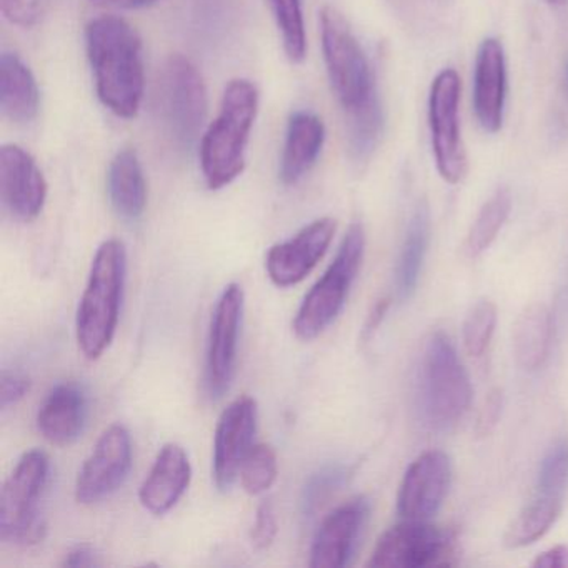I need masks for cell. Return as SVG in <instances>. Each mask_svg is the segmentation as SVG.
<instances>
[{
	"label": "cell",
	"mask_w": 568,
	"mask_h": 568,
	"mask_svg": "<svg viewBox=\"0 0 568 568\" xmlns=\"http://www.w3.org/2000/svg\"><path fill=\"white\" fill-rule=\"evenodd\" d=\"M85 48L99 101L118 118L134 119L145 91L141 36L124 19L102 16L85 28Z\"/></svg>",
	"instance_id": "1"
},
{
	"label": "cell",
	"mask_w": 568,
	"mask_h": 568,
	"mask_svg": "<svg viewBox=\"0 0 568 568\" xmlns=\"http://www.w3.org/2000/svg\"><path fill=\"white\" fill-rule=\"evenodd\" d=\"M258 112V91L247 79L229 82L221 111L201 139L202 174L211 191L231 185L245 171L248 139Z\"/></svg>",
	"instance_id": "2"
},
{
	"label": "cell",
	"mask_w": 568,
	"mask_h": 568,
	"mask_svg": "<svg viewBox=\"0 0 568 568\" xmlns=\"http://www.w3.org/2000/svg\"><path fill=\"white\" fill-rule=\"evenodd\" d=\"M128 252L118 239L102 242L95 252L88 287L75 317L79 348L89 361H98L114 341L124 297Z\"/></svg>",
	"instance_id": "3"
},
{
	"label": "cell",
	"mask_w": 568,
	"mask_h": 568,
	"mask_svg": "<svg viewBox=\"0 0 568 568\" xmlns=\"http://www.w3.org/2000/svg\"><path fill=\"white\" fill-rule=\"evenodd\" d=\"M471 384L450 338L428 335L417 372V407L430 430L448 432L470 408Z\"/></svg>",
	"instance_id": "4"
},
{
	"label": "cell",
	"mask_w": 568,
	"mask_h": 568,
	"mask_svg": "<svg viewBox=\"0 0 568 568\" xmlns=\"http://www.w3.org/2000/svg\"><path fill=\"white\" fill-rule=\"evenodd\" d=\"M364 252L365 232L357 222L348 227L334 262L302 301L292 324L297 338L314 341L334 324L361 271Z\"/></svg>",
	"instance_id": "5"
},
{
	"label": "cell",
	"mask_w": 568,
	"mask_h": 568,
	"mask_svg": "<svg viewBox=\"0 0 568 568\" xmlns=\"http://www.w3.org/2000/svg\"><path fill=\"white\" fill-rule=\"evenodd\" d=\"M159 119L175 148H194L207 119L209 98L199 69L181 54L171 55L159 75Z\"/></svg>",
	"instance_id": "6"
},
{
	"label": "cell",
	"mask_w": 568,
	"mask_h": 568,
	"mask_svg": "<svg viewBox=\"0 0 568 568\" xmlns=\"http://www.w3.org/2000/svg\"><path fill=\"white\" fill-rule=\"evenodd\" d=\"M51 460L42 450L22 455L0 494V540L32 545L44 537L41 501L48 488Z\"/></svg>",
	"instance_id": "7"
},
{
	"label": "cell",
	"mask_w": 568,
	"mask_h": 568,
	"mask_svg": "<svg viewBox=\"0 0 568 568\" xmlns=\"http://www.w3.org/2000/svg\"><path fill=\"white\" fill-rule=\"evenodd\" d=\"M321 39L328 81L338 102L345 112L362 108L377 94L374 75L347 19L332 6L321 11Z\"/></svg>",
	"instance_id": "8"
},
{
	"label": "cell",
	"mask_w": 568,
	"mask_h": 568,
	"mask_svg": "<svg viewBox=\"0 0 568 568\" xmlns=\"http://www.w3.org/2000/svg\"><path fill=\"white\" fill-rule=\"evenodd\" d=\"M460 75L444 69L432 82L428 124L438 174L447 184H460L468 171L467 151L460 131Z\"/></svg>",
	"instance_id": "9"
},
{
	"label": "cell",
	"mask_w": 568,
	"mask_h": 568,
	"mask_svg": "<svg viewBox=\"0 0 568 568\" xmlns=\"http://www.w3.org/2000/svg\"><path fill=\"white\" fill-rule=\"evenodd\" d=\"M454 537L430 521L404 520L388 528L375 545L368 567L427 568L447 564Z\"/></svg>",
	"instance_id": "10"
},
{
	"label": "cell",
	"mask_w": 568,
	"mask_h": 568,
	"mask_svg": "<svg viewBox=\"0 0 568 568\" xmlns=\"http://www.w3.org/2000/svg\"><path fill=\"white\" fill-rule=\"evenodd\" d=\"M242 317L244 291L239 284H229L215 304L209 328L205 385L212 398H221L234 381Z\"/></svg>",
	"instance_id": "11"
},
{
	"label": "cell",
	"mask_w": 568,
	"mask_h": 568,
	"mask_svg": "<svg viewBox=\"0 0 568 568\" xmlns=\"http://www.w3.org/2000/svg\"><path fill=\"white\" fill-rule=\"evenodd\" d=\"M131 468V434L124 425H111L102 432L94 450L79 470L75 500L92 505L111 497L128 480Z\"/></svg>",
	"instance_id": "12"
},
{
	"label": "cell",
	"mask_w": 568,
	"mask_h": 568,
	"mask_svg": "<svg viewBox=\"0 0 568 568\" xmlns=\"http://www.w3.org/2000/svg\"><path fill=\"white\" fill-rule=\"evenodd\" d=\"M335 231L337 222L331 217H322L305 225L288 241L272 245L265 257V271L272 284L288 288L305 281L327 254Z\"/></svg>",
	"instance_id": "13"
},
{
	"label": "cell",
	"mask_w": 568,
	"mask_h": 568,
	"mask_svg": "<svg viewBox=\"0 0 568 568\" xmlns=\"http://www.w3.org/2000/svg\"><path fill=\"white\" fill-rule=\"evenodd\" d=\"M452 484L447 454L430 450L412 462L398 488L397 511L404 520L430 521L440 511Z\"/></svg>",
	"instance_id": "14"
},
{
	"label": "cell",
	"mask_w": 568,
	"mask_h": 568,
	"mask_svg": "<svg viewBox=\"0 0 568 568\" xmlns=\"http://www.w3.org/2000/svg\"><path fill=\"white\" fill-rule=\"evenodd\" d=\"M257 430V402L252 397L235 398L219 418L214 437L215 487L221 491L231 490L239 478L242 462L252 448Z\"/></svg>",
	"instance_id": "15"
},
{
	"label": "cell",
	"mask_w": 568,
	"mask_h": 568,
	"mask_svg": "<svg viewBox=\"0 0 568 568\" xmlns=\"http://www.w3.org/2000/svg\"><path fill=\"white\" fill-rule=\"evenodd\" d=\"M0 195L21 221H34L48 201V181L36 159L21 145L0 148Z\"/></svg>",
	"instance_id": "16"
},
{
	"label": "cell",
	"mask_w": 568,
	"mask_h": 568,
	"mask_svg": "<svg viewBox=\"0 0 568 568\" xmlns=\"http://www.w3.org/2000/svg\"><path fill=\"white\" fill-rule=\"evenodd\" d=\"M371 505L362 495L335 508L322 520L311 547L312 568H342L351 564Z\"/></svg>",
	"instance_id": "17"
},
{
	"label": "cell",
	"mask_w": 568,
	"mask_h": 568,
	"mask_svg": "<svg viewBox=\"0 0 568 568\" xmlns=\"http://www.w3.org/2000/svg\"><path fill=\"white\" fill-rule=\"evenodd\" d=\"M507 98V62L504 45L488 38L478 48L474 72V109L478 124L488 134H497L504 124Z\"/></svg>",
	"instance_id": "18"
},
{
	"label": "cell",
	"mask_w": 568,
	"mask_h": 568,
	"mask_svg": "<svg viewBox=\"0 0 568 568\" xmlns=\"http://www.w3.org/2000/svg\"><path fill=\"white\" fill-rule=\"evenodd\" d=\"M192 480L187 452L179 444H165L139 490V500L152 515H165L179 504Z\"/></svg>",
	"instance_id": "19"
},
{
	"label": "cell",
	"mask_w": 568,
	"mask_h": 568,
	"mask_svg": "<svg viewBox=\"0 0 568 568\" xmlns=\"http://www.w3.org/2000/svg\"><path fill=\"white\" fill-rule=\"evenodd\" d=\"M88 397L79 385L59 384L39 408L38 428L54 445L74 444L88 424Z\"/></svg>",
	"instance_id": "20"
},
{
	"label": "cell",
	"mask_w": 568,
	"mask_h": 568,
	"mask_svg": "<svg viewBox=\"0 0 568 568\" xmlns=\"http://www.w3.org/2000/svg\"><path fill=\"white\" fill-rule=\"evenodd\" d=\"M325 142V125L318 115L298 111L291 115L278 165L282 184L295 185L311 172Z\"/></svg>",
	"instance_id": "21"
},
{
	"label": "cell",
	"mask_w": 568,
	"mask_h": 568,
	"mask_svg": "<svg viewBox=\"0 0 568 568\" xmlns=\"http://www.w3.org/2000/svg\"><path fill=\"white\" fill-rule=\"evenodd\" d=\"M41 108V92L31 69L11 52L0 55V109L16 124L34 121Z\"/></svg>",
	"instance_id": "22"
},
{
	"label": "cell",
	"mask_w": 568,
	"mask_h": 568,
	"mask_svg": "<svg viewBox=\"0 0 568 568\" xmlns=\"http://www.w3.org/2000/svg\"><path fill=\"white\" fill-rule=\"evenodd\" d=\"M108 191L112 207L124 221H139L148 205V182L132 149H122L109 165Z\"/></svg>",
	"instance_id": "23"
},
{
	"label": "cell",
	"mask_w": 568,
	"mask_h": 568,
	"mask_svg": "<svg viewBox=\"0 0 568 568\" xmlns=\"http://www.w3.org/2000/svg\"><path fill=\"white\" fill-rule=\"evenodd\" d=\"M514 355L524 371L535 372L544 367L554 344V317L550 308L540 302L528 305L514 325Z\"/></svg>",
	"instance_id": "24"
},
{
	"label": "cell",
	"mask_w": 568,
	"mask_h": 568,
	"mask_svg": "<svg viewBox=\"0 0 568 568\" xmlns=\"http://www.w3.org/2000/svg\"><path fill=\"white\" fill-rule=\"evenodd\" d=\"M428 242H430V211L425 202H418L408 222L397 268H395V291L402 302L408 301L417 288Z\"/></svg>",
	"instance_id": "25"
},
{
	"label": "cell",
	"mask_w": 568,
	"mask_h": 568,
	"mask_svg": "<svg viewBox=\"0 0 568 568\" xmlns=\"http://www.w3.org/2000/svg\"><path fill=\"white\" fill-rule=\"evenodd\" d=\"M561 508V498L535 494L505 531V547L524 548L540 540L560 517Z\"/></svg>",
	"instance_id": "26"
},
{
	"label": "cell",
	"mask_w": 568,
	"mask_h": 568,
	"mask_svg": "<svg viewBox=\"0 0 568 568\" xmlns=\"http://www.w3.org/2000/svg\"><path fill=\"white\" fill-rule=\"evenodd\" d=\"M511 212V195L508 189H498L478 212L468 231L465 252L468 257H480L500 234Z\"/></svg>",
	"instance_id": "27"
},
{
	"label": "cell",
	"mask_w": 568,
	"mask_h": 568,
	"mask_svg": "<svg viewBox=\"0 0 568 568\" xmlns=\"http://www.w3.org/2000/svg\"><path fill=\"white\" fill-rule=\"evenodd\" d=\"M347 115L348 151L355 161H365L377 149L384 132V109L378 95L375 94L362 108L347 112Z\"/></svg>",
	"instance_id": "28"
},
{
	"label": "cell",
	"mask_w": 568,
	"mask_h": 568,
	"mask_svg": "<svg viewBox=\"0 0 568 568\" xmlns=\"http://www.w3.org/2000/svg\"><path fill=\"white\" fill-rule=\"evenodd\" d=\"M268 4L281 32L285 55L294 64H301L307 55V34H305L302 0H268Z\"/></svg>",
	"instance_id": "29"
},
{
	"label": "cell",
	"mask_w": 568,
	"mask_h": 568,
	"mask_svg": "<svg viewBox=\"0 0 568 568\" xmlns=\"http://www.w3.org/2000/svg\"><path fill=\"white\" fill-rule=\"evenodd\" d=\"M352 468L342 464H328L318 468L311 475L302 488L301 510L305 518L315 517L318 510L325 507L342 490L348 478H351Z\"/></svg>",
	"instance_id": "30"
},
{
	"label": "cell",
	"mask_w": 568,
	"mask_h": 568,
	"mask_svg": "<svg viewBox=\"0 0 568 568\" xmlns=\"http://www.w3.org/2000/svg\"><path fill=\"white\" fill-rule=\"evenodd\" d=\"M278 475L277 454L267 444L252 445L239 471L242 488L248 495H262L275 484Z\"/></svg>",
	"instance_id": "31"
},
{
	"label": "cell",
	"mask_w": 568,
	"mask_h": 568,
	"mask_svg": "<svg viewBox=\"0 0 568 568\" xmlns=\"http://www.w3.org/2000/svg\"><path fill=\"white\" fill-rule=\"evenodd\" d=\"M497 305L488 298H481L468 311L462 327L465 352L470 357H481L490 345L497 327Z\"/></svg>",
	"instance_id": "32"
},
{
	"label": "cell",
	"mask_w": 568,
	"mask_h": 568,
	"mask_svg": "<svg viewBox=\"0 0 568 568\" xmlns=\"http://www.w3.org/2000/svg\"><path fill=\"white\" fill-rule=\"evenodd\" d=\"M568 488V442L554 445L538 468L537 494L564 500Z\"/></svg>",
	"instance_id": "33"
},
{
	"label": "cell",
	"mask_w": 568,
	"mask_h": 568,
	"mask_svg": "<svg viewBox=\"0 0 568 568\" xmlns=\"http://www.w3.org/2000/svg\"><path fill=\"white\" fill-rule=\"evenodd\" d=\"M278 524L275 515L274 504L264 500L257 507L254 527H252L251 540L257 550H267L277 537Z\"/></svg>",
	"instance_id": "34"
},
{
	"label": "cell",
	"mask_w": 568,
	"mask_h": 568,
	"mask_svg": "<svg viewBox=\"0 0 568 568\" xmlns=\"http://www.w3.org/2000/svg\"><path fill=\"white\" fill-rule=\"evenodd\" d=\"M31 390V381L19 372H2L0 375V407L8 410L19 402L24 400L26 395Z\"/></svg>",
	"instance_id": "35"
},
{
	"label": "cell",
	"mask_w": 568,
	"mask_h": 568,
	"mask_svg": "<svg viewBox=\"0 0 568 568\" xmlns=\"http://www.w3.org/2000/svg\"><path fill=\"white\" fill-rule=\"evenodd\" d=\"M501 405H504V397H501V392L498 388H494L485 395L480 410H478L477 424H475V434L478 437H488L497 428L501 415Z\"/></svg>",
	"instance_id": "36"
},
{
	"label": "cell",
	"mask_w": 568,
	"mask_h": 568,
	"mask_svg": "<svg viewBox=\"0 0 568 568\" xmlns=\"http://www.w3.org/2000/svg\"><path fill=\"white\" fill-rule=\"evenodd\" d=\"M0 11L12 24L31 28L38 22L39 0H0Z\"/></svg>",
	"instance_id": "37"
},
{
	"label": "cell",
	"mask_w": 568,
	"mask_h": 568,
	"mask_svg": "<svg viewBox=\"0 0 568 568\" xmlns=\"http://www.w3.org/2000/svg\"><path fill=\"white\" fill-rule=\"evenodd\" d=\"M531 567L535 568H568V545H555L537 555Z\"/></svg>",
	"instance_id": "38"
},
{
	"label": "cell",
	"mask_w": 568,
	"mask_h": 568,
	"mask_svg": "<svg viewBox=\"0 0 568 568\" xmlns=\"http://www.w3.org/2000/svg\"><path fill=\"white\" fill-rule=\"evenodd\" d=\"M98 557L99 555L95 554L91 545H75L65 554L64 564L62 565L71 568L95 567V565H99Z\"/></svg>",
	"instance_id": "39"
},
{
	"label": "cell",
	"mask_w": 568,
	"mask_h": 568,
	"mask_svg": "<svg viewBox=\"0 0 568 568\" xmlns=\"http://www.w3.org/2000/svg\"><path fill=\"white\" fill-rule=\"evenodd\" d=\"M388 307H390V298H381L377 304L372 308L371 314H368L367 322H365L364 327V338L368 341L372 335L377 332V328L381 327L382 321L385 318V314H387Z\"/></svg>",
	"instance_id": "40"
},
{
	"label": "cell",
	"mask_w": 568,
	"mask_h": 568,
	"mask_svg": "<svg viewBox=\"0 0 568 568\" xmlns=\"http://www.w3.org/2000/svg\"><path fill=\"white\" fill-rule=\"evenodd\" d=\"M99 4L115 6L122 9H144L149 6L155 4L159 0H94Z\"/></svg>",
	"instance_id": "41"
},
{
	"label": "cell",
	"mask_w": 568,
	"mask_h": 568,
	"mask_svg": "<svg viewBox=\"0 0 568 568\" xmlns=\"http://www.w3.org/2000/svg\"><path fill=\"white\" fill-rule=\"evenodd\" d=\"M548 4H554V6H560V4H565V2H567V0H547Z\"/></svg>",
	"instance_id": "42"
},
{
	"label": "cell",
	"mask_w": 568,
	"mask_h": 568,
	"mask_svg": "<svg viewBox=\"0 0 568 568\" xmlns=\"http://www.w3.org/2000/svg\"><path fill=\"white\" fill-rule=\"evenodd\" d=\"M565 81H567V92H568V68H567V75H565Z\"/></svg>",
	"instance_id": "43"
}]
</instances>
